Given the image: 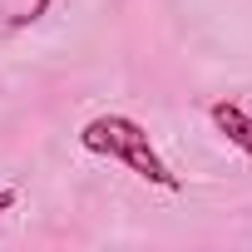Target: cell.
I'll return each instance as SVG.
<instances>
[{
  "label": "cell",
  "instance_id": "cell-3",
  "mask_svg": "<svg viewBox=\"0 0 252 252\" xmlns=\"http://www.w3.org/2000/svg\"><path fill=\"white\" fill-rule=\"evenodd\" d=\"M50 5H55V0H35V5H30L25 15H10V30H25V25H35V20H45V15H50Z\"/></svg>",
  "mask_w": 252,
  "mask_h": 252
},
{
  "label": "cell",
  "instance_id": "cell-4",
  "mask_svg": "<svg viewBox=\"0 0 252 252\" xmlns=\"http://www.w3.org/2000/svg\"><path fill=\"white\" fill-rule=\"evenodd\" d=\"M15 198H20L15 188H0V213H10V208H15Z\"/></svg>",
  "mask_w": 252,
  "mask_h": 252
},
{
  "label": "cell",
  "instance_id": "cell-1",
  "mask_svg": "<svg viewBox=\"0 0 252 252\" xmlns=\"http://www.w3.org/2000/svg\"><path fill=\"white\" fill-rule=\"evenodd\" d=\"M79 149L94 154V158L124 163L134 178H144V183H154V188H163V193H178V188H183V178H178V173L163 163V154L154 149L149 129H144L139 119H129V114H94L84 129H79Z\"/></svg>",
  "mask_w": 252,
  "mask_h": 252
},
{
  "label": "cell",
  "instance_id": "cell-2",
  "mask_svg": "<svg viewBox=\"0 0 252 252\" xmlns=\"http://www.w3.org/2000/svg\"><path fill=\"white\" fill-rule=\"evenodd\" d=\"M208 119H213V129H218L237 154L252 158V114H247L242 104H232V99H213V104H208Z\"/></svg>",
  "mask_w": 252,
  "mask_h": 252
}]
</instances>
